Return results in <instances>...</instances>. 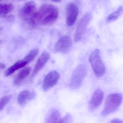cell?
I'll return each mask as SVG.
<instances>
[{
	"mask_svg": "<svg viewBox=\"0 0 123 123\" xmlns=\"http://www.w3.org/2000/svg\"><path fill=\"white\" fill-rule=\"evenodd\" d=\"M59 15L57 7L51 4H44L28 19V21L33 25H51L56 21Z\"/></svg>",
	"mask_w": 123,
	"mask_h": 123,
	"instance_id": "obj_1",
	"label": "cell"
},
{
	"mask_svg": "<svg viewBox=\"0 0 123 123\" xmlns=\"http://www.w3.org/2000/svg\"><path fill=\"white\" fill-rule=\"evenodd\" d=\"M122 101V96L119 93H111L106 97L101 115L105 117L112 113L119 108Z\"/></svg>",
	"mask_w": 123,
	"mask_h": 123,
	"instance_id": "obj_2",
	"label": "cell"
},
{
	"mask_svg": "<svg viewBox=\"0 0 123 123\" xmlns=\"http://www.w3.org/2000/svg\"><path fill=\"white\" fill-rule=\"evenodd\" d=\"M89 62L96 77H101L104 75L105 67L100 55L99 49H96L90 54Z\"/></svg>",
	"mask_w": 123,
	"mask_h": 123,
	"instance_id": "obj_3",
	"label": "cell"
},
{
	"mask_svg": "<svg viewBox=\"0 0 123 123\" xmlns=\"http://www.w3.org/2000/svg\"><path fill=\"white\" fill-rule=\"evenodd\" d=\"M87 68L84 65L80 64L75 69L72 74L70 87L72 90H77L80 87L87 74Z\"/></svg>",
	"mask_w": 123,
	"mask_h": 123,
	"instance_id": "obj_4",
	"label": "cell"
},
{
	"mask_svg": "<svg viewBox=\"0 0 123 123\" xmlns=\"http://www.w3.org/2000/svg\"><path fill=\"white\" fill-rule=\"evenodd\" d=\"M92 18V13L87 12L81 18L77 25L74 37L75 42H78L81 40Z\"/></svg>",
	"mask_w": 123,
	"mask_h": 123,
	"instance_id": "obj_5",
	"label": "cell"
},
{
	"mask_svg": "<svg viewBox=\"0 0 123 123\" xmlns=\"http://www.w3.org/2000/svg\"><path fill=\"white\" fill-rule=\"evenodd\" d=\"M60 78L59 73L56 70H52L46 75L42 85V90L47 91L56 85Z\"/></svg>",
	"mask_w": 123,
	"mask_h": 123,
	"instance_id": "obj_6",
	"label": "cell"
},
{
	"mask_svg": "<svg viewBox=\"0 0 123 123\" xmlns=\"http://www.w3.org/2000/svg\"><path fill=\"white\" fill-rule=\"evenodd\" d=\"M72 46L71 37L69 36H64L60 38L55 44L54 51L55 52L65 54L70 50Z\"/></svg>",
	"mask_w": 123,
	"mask_h": 123,
	"instance_id": "obj_7",
	"label": "cell"
},
{
	"mask_svg": "<svg viewBox=\"0 0 123 123\" xmlns=\"http://www.w3.org/2000/svg\"><path fill=\"white\" fill-rule=\"evenodd\" d=\"M66 23L68 26H72L75 23L78 15V9L72 3L68 4L65 9Z\"/></svg>",
	"mask_w": 123,
	"mask_h": 123,
	"instance_id": "obj_8",
	"label": "cell"
},
{
	"mask_svg": "<svg viewBox=\"0 0 123 123\" xmlns=\"http://www.w3.org/2000/svg\"><path fill=\"white\" fill-rule=\"evenodd\" d=\"M104 98V93L100 89H97L92 95L89 102L88 108L90 111H93L98 108L102 103Z\"/></svg>",
	"mask_w": 123,
	"mask_h": 123,
	"instance_id": "obj_9",
	"label": "cell"
},
{
	"mask_svg": "<svg viewBox=\"0 0 123 123\" xmlns=\"http://www.w3.org/2000/svg\"><path fill=\"white\" fill-rule=\"evenodd\" d=\"M50 53L47 51H44L42 53L35 65L33 71V76H35L40 72L50 59Z\"/></svg>",
	"mask_w": 123,
	"mask_h": 123,
	"instance_id": "obj_10",
	"label": "cell"
},
{
	"mask_svg": "<svg viewBox=\"0 0 123 123\" xmlns=\"http://www.w3.org/2000/svg\"><path fill=\"white\" fill-rule=\"evenodd\" d=\"M36 96L35 92H30L28 90H24L18 95V103L20 105H24L27 102L33 99Z\"/></svg>",
	"mask_w": 123,
	"mask_h": 123,
	"instance_id": "obj_11",
	"label": "cell"
},
{
	"mask_svg": "<svg viewBox=\"0 0 123 123\" xmlns=\"http://www.w3.org/2000/svg\"><path fill=\"white\" fill-rule=\"evenodd\" d=\"M62 118L59 111L56 108H53L48 112L45 121L47 123H60Z\"/></svg>",
	"mask_w": 123,
	"mask_h": 123,
	"instance_id": "obj_12",
	"label": "cell"
},
{
	"mask_svg": "<svg viewBox=\"0 0 123 123\" xmlns=\"http://www.w3.org/2000/svg\"><path fill=\"white\" fill-rule=\"evenodd\" d=\"M36 4L33 1H31L26 3L21 9V13L22 16L28 20L36 12Z\"/></svg>",
	"mask_w": 123,
	"mask_h": 123,
	"instance_id": "obj_13",
	"label": "cell"
},
{
	"mask_svg": "<svg viewBox=\"0 0 123 123\" xmlns=\"http://www.w3.org/2000/svg\"><path fill=\"white\" fill-rule=\"evenodd\" d=\"M31 70V68L30 67H27L21 70L14 79V85L16 86L20 85L30 74Z\"/></svg>",
	"mask_w": 123,
	"mask_h": 123,
	"instance_id": "obj_14",
	"label": "cell"
},
{
	"mask_svg": "<svg viewBox=\"0 0 123 123\" xmlns=\"http://www.w3.org/2000/svg\"><path fill=\"white\" fill-rule=\"evenodd\" d=\"M28 64L27 62L24 59L18 61L6 70L5 72V76L6 77L10 76L16 70L23 68Z\"/></svg>",
	"mask_w": 123,
	"mask_h": 123,
	"instance_id": "obj_15",
	"label": "cell"
},
{
	"mask_svg": "<svg viewBox=\"0 0 123 123\" xmlns=\"http://www.w3.org/2000/svg\"><path fill=\"white\" fill-rule=\"evenodd\" d=\"M123 12V7L122 6H119L116 11L108 16L106 18V21L109 23L116 21L119 18Z\"/></svg>",
	"mask_w": 123,
	"mask_h": 123,
	"instance_id": "obj_16",
	"label": "cell"
},
{
	"mask_svg": "<svg viewBox=\"0 0 123 123\" xmlns=\"http://www.w3.org/2000/svg\"><path fill=\"white\" fill-rule=\"evenodd\" d=\"M14 8L13 5L11 3L9 4H0V13L3 16L10 13Z\"/></svg>",
	"mask_w": 123,
	"mask_h": 123,
	"instance_id": "obj_17",
	"label": "cell"
},
{
	"mask_svg": "<svg viewBox=\"0 0 123 123\" xmlns=\"http://www.w3.org/2000/svg\"><path fill=\"white\" fill-rule=\"evenodd\" d=\"M39 52V50L38 49H34L29 52V53L25 56L23 59L28 64L36 58Z\"/></svg>",
	"mask_w": 123,
	"mask_h": 123,
	"instance_id": "obj_18",
	"label": "cell"
},
{
	"mask_svg": "<svg viewBox=\"0 0 123 123\" xmlns=\"http://www.w3.org/2000/svg\"><path fill=\"white\" fill-rule=\"evenodd\" d=\"M12 98V96L7 95L1 98L0 100V111H1Z\"/></svg>",
	"mask_w": 123,
	"mask_h": 123,
	"instance_id": "obj_19",
	"label": "cell"
},
{
	"mask_svg": "<svg viewBox=\"0 0 123 123\" xmlns=\"http://www.w3.org/2000/svg\"><path fill=\"white\" fill-rule=\"evenodd\" d=\"M73 118L72 115L67 113L64 118H62L60 123H71L72 122Z\"/></svg>",
	"mask_w": 123,
	"mask_h": 123,
	"instance_id": "obj_20",
	"label": "cell"
},
{
	"mask_svg": "<svg viewBox=\"0 0 123 123\" xmlns=\"http://www.w3.org/2000/svg\"><path fill=\"white\" fill-rule=\"evenodd\" d=\"M110 123H123V121L119 119L114 118L111 120L110 122Z\"/></svg>",
	"mask_w": 123,
	"mask_h": 123,
	"instance_id": "obj_21",
	"label": "cell"
},
{
	"mask_svg": "<svg viewBox=\"0 0 123 123\" xmlns=\"http://www.w3.org/2000/svg\"><path fill=\"white\" fill-rule=\"evenodd\" d=\"M6 67V65L3 63H1L0 64V68L1 69H3Z\"/></svg>",
	"mask_w": 123,
	"mask_h": 123,
	"instance_id": "obj_22",
	"label": "cell"
},
{
	"mask_svg": "<svg viewBox=\"0 0 123 123\" xmlns=\"http://www.w3.org/2000/svg\"><path fill=\"white\" fill-rule=\"evenodd\" d=\"M52 2L56 3H60L62 2V0H51Z\"/></svg>",
	"mask_w": 123,
	"mask_h": 123,
	"instance_id": "obj_23",
	"label": "cell"
},
{
	"mask_svg": "<svg viewBox=\"0 0 123 123\" xmlns=\"http://www.w3.org/2000/svg\"></svg>",
	"mask_w": 123,
	"mask_h": 123,
	"instance_id": "obj_24",
	"label": "cell"
},
{
	"mask_svg": "<svg viewBox=\"0 0 123 123\" xmlns=\"http://www.w3.org/2000/svg\"></svg>",
	"mask_w": 123,
	"mask_h": 123,
	"instance_id": "obj_25",
	"label": "cell"
}]
</instances>
